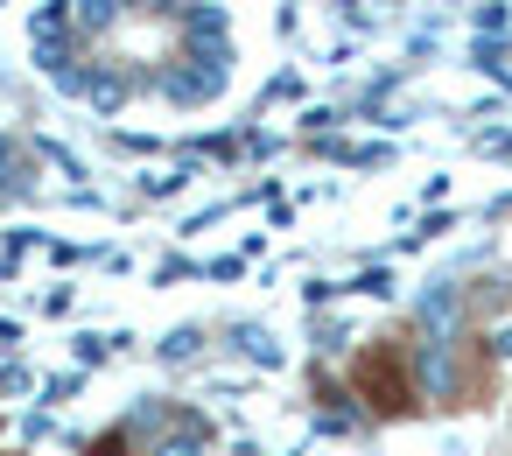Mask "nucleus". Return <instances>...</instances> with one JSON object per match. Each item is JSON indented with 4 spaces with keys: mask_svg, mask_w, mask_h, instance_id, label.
Segmentation results:
<instances>
[]
</instances>
